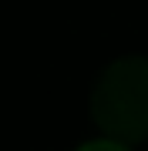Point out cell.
<instances>
[{
	"label": "cell",
	"instance_id": "1",
	"mask_svg": "<svg viewBox=\"0 0 148 151\" xmlns=\"http://www.w3.org/2000/svg\"><path fill=\"white\" fill-rule=\"evenodd\" d=\"M91 118L111 141L148 138V57H118L104 67L91 94Z\"/></svg>",
	"mask_w": 148,
	"mask_h": 151
},
{
	"label": "cell",
	"instance_id": "2",
	"mask_svg": "<svg viewBox=\"0 0 148 151\" xmlns=\"http://www.w3.org/2000/svg\"><path fill=\"white\" fill-rule=\"evenodd\" d=\"M77 151H131V148L121 145V141H111V138H98V141H88V145H81Z\"/></svg>",
	"mask_w": 148,
	"mask_h": 151
}]
</instances>
